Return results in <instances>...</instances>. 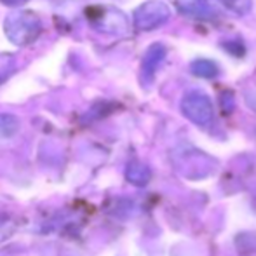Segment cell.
<instances>
[{
    "instance_id": "cell-1",
    "label": "cell",
    "mask_w": 256,
    "mask_h": 256,
    "mask_svg": "<svg viewBox=\"0 0 256 256\" xmlns=\"http://www.w3.org/2000/svg\"><path fill=\"white\" fill-rule=\"evenodd\" d=\"M42 28V20L34 10H14L4 21L6 37L20 48L34 44L40 37Z\"/></svg>"
},
{
    "instance_id": "cell-2",
    "label": "cell",
    "mask_w": 256,
    "mask_h": 256,
    "mask_svg": "<svg viewBox=\"0 0 256 256\" xmlns=\"http://www.w3.org/2000/svg\"><path fill=\"white\" fill-rule=\"evenodd\" d=\"M88 21L96 32L104 35H128L129 21L122 10L115 7H91L88 10Z\"/></svg>"
},
{
    "instance_id": "cell-3",
    "label": "cell",
    "mask_w": 256,
    "mask_h": 256,
    "mask_svg": "<svg viewBox=\"0 0 256 256\" xmlns=\"http://www.w3.org/2000/svg\"><path fill=\"white\" fill-rule=\"evenodd\" d=\"M171 18V9L162 0H146L134 10V28L138 32H152L168 23Z\"/></svg>"
},
{
    "instance_id": "cell-4",
    "label": "cell",
    "mask_w": 256,
    "mask_h": 256,
    "mask_svg": "<svg viewBox=\"0 0 256 256\" xmlns=\"http://www.w3.org/2000/svg\"><path fill=\"white\" fill-rule=\"evenodd\" d=\"M182 112L190 122L206 128L214 118V108L209 96L200 91H190L182 100Z\"/></svg>"
},
{
    "instance_id": "cell-5",
    "label": "cell",
    "mask_w": 256,
    "mask_h": 256,
    "mask_svg": "<svg viewBox=\"0 0 256 256\" xmlns=\"http://www.w3.org/2000/svg\"><path fill=\"white\" fill-rule=\"evenodd\" d=\"M176 7H178L180 14L194 18V20L212 21L218 18V12L208 0H176Z\"/></svg>"
},
{
    "instance_id": "cell-6",
    "label": "cell",
    "mask_w": 256,
    "mask_h": 256,
    "mask_svg": "<svg viewBox=\"0 0 256 256\" xmlns=\"http://www.w3.org/2000/svg\"><path fill=\"white\" fill-rule=\"evenodd\" d=\"M166 54H168V49H166V46L160 44V42H155V44H152L148 49H146L145 54H143V61H142V78L143 80L152 82L155 72L158 70L162 61L166 60Z\"/></svg>"
},
{
    "instance_id": "cell-7",
    "label": "cell",
    "mask_w": 256,
    "mask_h": 256,
    "mask_svg": "<svg viewBox=\"0 0 256 256\" xmlns=\"http://www.w3.org/2000/svg\"><path fill=\"white\" fill-rule=\"evenodd\" d=\"M150 176H152L150 168L146 164H143V162H131V164L128 166V169H126V178H128V182H131L132 185H140V186L146 185Z\"/></svg>"
},
{
    "instance_id": "cell-8",
    "label": "cell",
    "mask_w": 256,
    "mask_h": 256,
    "mask_svg": "<svg viewBox=\"0 0 256 256\" xmlns=\"http://www.w3.org/2000/svg\"><path fill=\"white\" fill-rule=\"evenodd\" d=\"M190 72L200 78H214L220 75V68L211 60H196L190 64Z\"/></svg>"
},
{
    "instance_id": "cell-9",
    "label": "cell",
    "mask_w": 256,
    "mask_h": 256,
    "mask_svg": "<svg viewBox=\"0 0 256 256\" xmlns=\"http://www.w3.org/2000/svg\"><path fill=\"white\" fill-rule=\"evenodd\" d=\"M20 118L12 114H0V142L9 140L20 131Z\"/></svg>"
},
{
    "instance_id": "cell-10",
    "label": "cell",
    "mask_w": 256,
    "mask_h": 256,
    "mask_svg": "<svg viewBox=\"0 0 256 256\" xmlns=\"http://www.w3.org/2000/svg\"><path fill=\"white\" fill-rule=\"evenodd\" d=\"M16 68H18V61L14 54L0 52V84H4L16 72Z\"/></svg>"
},
{
    "instance_id": "cell-11",
    "label": "cell",
    "mask_w": 256,
    "mask_h": 256,
    "mask_svg": "<svg viewBox=\"0 0 256 256\" xmlns=\"http://www.w3.org/2000/svg\"><path fill=\"white\" fill-rule=\"evenodd\" d=\"M216 2H220L232 12H236L237 16H244L253 9V0H216Z\"/></svg>"
},
{
    "instance_id": "cell-12",
    "label": "cell",
    "mask_w": 256,
    "mask_h": 256,
    "mask_svg": "<svg viewBox=\"0 0 256 256\" xmlns=\"http://www.w3.org/2000/svg\"><path fill=\"white\" fill-rule=\"evenodd\" d=\"M16 228L18 225L14 222V218H10L9 214H0V244L4 240L10 239L14 236V232H16Z\"/></svg>"
},
{
    "instance_id": "cell-13",
    "label": "cell",
    "mask_w": 256,
    "mask_h": 256,
    "mask_svg": "<svg viewBox=\"0 0 256 256\" xmlns=\"http://www.w3.org/2000/svg\"><path fill=\"white\" fill-rule=\"evenodd\" d=\"M0 2L4 4V6H10V7H18V6H23V4H26L28 0H0Z\"/></svg>"
}]
</instances>
